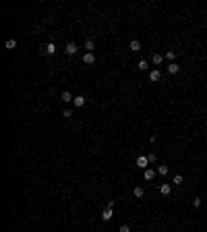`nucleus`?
Wrapping results in <instances>:
<instances>
[{"instance_id": "1a4fd4ad", "label": "nucleus", "mask_w": 207, "mask_h": 232, "mask_svg": "<svg viewBox=\"0 0 207 232\" xmlns=\"http://www.w3.org/2000/svg\"><path fill=\"white\" fill-rule=\"evenodd\" d=\"M41 50H44L46 54H54V52H56V46H54V44H48L46 48H41Z\"/></svg>"}, {"instance_id": "4be33fe9", "label": "nucleus", "mask_w": 207, "mask_h": 232, "mask_svg": "<svg viewBox=\"0 0 207 232\" xmlns=\"http://www.w3.org/2000/svg\"><path fill=\"white\" fill-rule=\"evenodd\" d=\"M193 207H201V197H195L193 199Z\"/></svg>"}, {"instance_id": "f8f14e48", "label": "nucleus", "mask_w": 207, "mask_h": 232, "mask_svg": "<svg viewBox=\"0 0 207 232\" xmlns=\"http://www.w3.org/2000/svg\"><path fill=\"white\" fill-rule=\"evenodd\" d=\"M75 97L70 96V91H62V102H73Z\"/></svg>"}, {"instance_id": "412c9836", "label": "nucleus", "mask_w": 207, "mask_h": 232, "mask_svg": "<svg viewBox=\"0 0 207 232\" xmlns=\"http://www.w3.org/2000/svg\"><path fill=\"white\" fill-rule=\"evenodd\" d=\"M147 160H149V164H153V162H158V156H155V153H149Z\"/></svg>"}, {"instance_id": "ddd939ff", "label": "nucleus", "mask_w": 207, "mask_h": 232, "mask_svg": "<svg viewBox=\"0 0 207 232\" xmlns=\"http://www.w3.org/2000/svg\"><path fill=\"white\" fill-rule=\"evenodd\" d=\"M85 50H87V52H93V50H95V44H93L91 40H87L85 41Z\"/></svg>"}, {"instance_id": "0eeeda50", "label": "nucleus", "mask_w": 207, "mask_h": 232, "mask_svg": "<svg viewBox=\"0 0 207 232\" xmlns=\"http://www.w3.org/2000/svg\"><path fill=\"white\" fill-rule=\"evenodd\" d=\"M159 79H162V73H159L158 68H155V71H151V73H149V81H159Z\"/></svg>"}, {"instance_id": "2eb2a0df", "label": "nucleus", "mask_w": 207, "mask_h": 232, "mask_svg": "<svg viewBox=\"0 0 207 232\" xmlns=\"http://www.w3.org/2000/svg\"><path fill=\"white\" fill-rule=\"evenodd\" d=\"M133 193H135V197H143V195H145L143 187H135V191H133Z\"/></svg>"}, {"instance_id": "f257e3e1", "label": "nucleus", "mask_w": 207, "mask_h": 232, "mask_svg": "<svg viewBox=\"0 0 207 232\" xmlns=\"http://www.w3.org/2000/svg\"><path fill=\"white\" fill-rule=\"evenodd\" d=\"M64 52H66L69 56H75L77 52H79V48H77V44H75V41H70V44H66V48H64Z\"/></svg>"}, {"instance_id": "6e6552de", "label": "nucleus", "mask_w": 207, "mask_h": 232, "mask_svg": "<svg viewBox=\"0 0 207 232\" xmlns=\"http://www.w3.org/2000/svg\"><path fill=\"white\" fill-rule=\"evenodd\" d=\"M139 50H141V41H139V40H133V41H131V52H139Z\"/></svg>"}, {"instance_id": "aec40b11", "label": "nucleus", "mask_w": 207, "mask_h": 232, "mask_svg": "<svg viewBox=\"0 0 207 232\" xmlns=\"http://www.w3.org/2000/svg\"><path fill=\"white\" fill-rule=\"evenodd\" d=\"M172 183H174V184H182V176H180V174H176V176L172 178Z\"/></svg>"}, {"instance_id": "423d86ee", "label": "nucleus", "mask_w": 207, "mask_h": 232, "mask_svg": "<svg viewBox=\"0 0 207 232\" xmlns=\"http://www.w3.org/2000/svg\"><path fill=\"white\" fill-rule=\"evenodd\" d=\"M168 73H170V75H176V73H180V67L176 62H170V64H168Z\"/></svg>"}, {"instance_id": "7ed1b4c3", "label": "nucleus", "mask_w": 207, "mask_h": 232, "mask_svg": "<svg viewBox=\"0 0 207 232\" xmlns=\"http://www.w3.org/2000/svg\"><path fill=\"white\" fill-rule=\"evenodd\" d=\"M159 193L168 197V195L172 193V187H170V184H168V183H162V184H159Z\"/></svg>"}, {"instance_id": "6ab92c4d", "label": "nucleus", "mask_w": 207, "mask_h": 232, "mask_svg": "<svg viewBox=\"0 0 207 232\" xmlns=\"http://www.w3.org/2000/svg\"><path fill=\"white\" fill-rule=\"evenodd\" d=\"M166 58H168V60H174V58H176V52H174V50H168V52H166Z\"/></svg>"}, {"instance_id": "9d476101", "label": "nucleus", "mask_w": 207, "mask_h": 232, "mask_svg": "<svg viewBox=\"0 0 207 232\" xmlns=\"http://www.w3.org/2000/svg\"><path fill=\"white\" fill-rule=\"evenodd\" d=\"M153 178H155V170H149V168H147V170H145V180H153Z\"/></svg>"}, {"instance_id": "b1692460", "label": "nucleus", "mask_w": 207, "mask_h": 232, "mask_svg": "<svg viewBox=\"0 0 207 232\" xmlns=\"http://www.w3.org/2000/svg\"><path fill=\"white\" fill-rule=\"evenodd\" d=\"M62 116H64V118H70V116H73V112H70V110H64V112H62Z\"/></svg>"}, {"instance_id": "5701e85b", "label": "nucleus", "mask_w": 207, "mask_h": 232, "mask_svg": "<svg viewBox=\"0 0 207 232\" xmlns=\"http://www.w3.org/2000/svg\"><path fill=\"white\" fill-rule=\"evenodd\" d=\"M118 232H131V226L122 224V226H120V230H118Z\"/></svg>"}, {"instance_id": "f3484780", "label": "nucleus", "mask_w": 207, "mask_h": 232, "mask_svg": "<svg viewBox=\"0 0 207 232\" xmlns=\"http://www.w3.org/2000/svg\"><path fill=\"white\" fill-rule=\"evenodd\" d=\"M137 68H139V71H147V68H149V64H147V60H141V62L137 64Z\"/></svg>"}, {"instance_id": "a211bd4d", "label": "nucleus", "mask_w": 207, "mask_h": 232, "mask_svg": "<svg viewBox=\"0 0 207 232\" xmlns=\"http://www.w3.org/2000/svg\"><path fill=\"white\" fill-rule=\"evenodd\" d=\"M6 48L8 50H15V48H17V40H8L6 41Z\"/></svg>"}, {"instance_id": "39448f33", "label": "nucleus", "mask_w": 207, "mask_h": 232, "mask_svg": "<svg viewBox=\"0 0 207 232\" xmlns=\"http://www.w3.org/2000/svg\"><path fill=\"white\" fill-rule=\"evenodd\" d=\"M85 102H87V100H85L83 96H77L75 100H73V104H75V108H83V106H85Z\"/></svg>"}, {"instance_id": "f03ea898", "label": "nucleus", "mask_w": 207, "mask_h": 232, "mask_svg": "<svg viewBox=\"0 0 207 232\" xmlns=\"http://www.w3.org/2000/svg\"><path fill=\"white\" fill-rule=\"evenodd\" d=\"M137 166H139V168H143V170H147V166H149V160H147L145 156H139V157H137Z\"/></svg>"}, {"instance_id": "9b49d317", "label": "nucleus", "mask_w": 207, "mask_h": 232, "mask_svg": "<svg viewBox=\"0 0 207 232\" xmlns=\"http://www.w3.org/2000/svg\"><path fill=\"white\" fill-rule=\"evenodd\" d=\"M102 220H104V222H110V220H112V209H106V212L102 213Z\"/></svg>"}, {"instance_id": "dca6fc26", "label": "nucleus", "mask_w": 207, "mask_h": 232, "mask_svg": "<svg viewBox=\"0 0 207 232\" xmlns=\"http://www.w3.org/2000/svg\"><path fill=\"white\" fill-rule=\"evenodd\" d=\"M158 174L159 176H166L168 174V166H158Z\"/></svg>"}, {"instance_id": "20e7f679", "label": "nucleus", "mask_w": 207, "mask_h": 232, "mask_svg": "<svg viewBox=\"0 0 207 232\" xmlns=\"http://www.w3.org/2000/svg\"><path fill=\"white\" fill-rule=\"evenodd\" d=\"M83 62H85V64H93V62H95V54H93V52H87V54L83 56Z\"/></svg>"}, {"instance_id": "4468645a", "label": "nucleus", "mask_w": 207, "mask_h": 232, "mask_svg": "<svg viewBox=\"0 0 207 232\" xmlns=\"http://www.w3.org/2000/svg\"><path fill=\"white\" fill-rule=\"evenodd\" d=\"M164 58H166V56H162V54H153V64H162Z\"/></svg>"}]
</instances>
